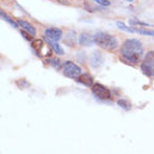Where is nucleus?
<instances>
[{"label": "nucleus", "mask_w": 154, "mask_h": 154, "mask_svg": "<svg viewBox=\"0 0 154 154\" xmlns=\"http://www.w3.org/2000/svg\"><path fill=\"white\" fill-rule=\"evenodd\" d=\"M17 23H18V25H19V27L21 28V29H23V30H26L28 31L29 34H31L32 36H35L36 35V29L32 26H31L30 23H27V21H25V20H17Z\"/></svg>", "instance_id": "nucleus-11"}, {"label": "nucleus", "mask_w": 154, "mask_h": 154, "mask_svg": "<svg viewBox=\"0 0 154 154\" xmlns=\"http://www.w3.org/2000/svg\"><path fill=\"white\" fill-rule=\"evenodd\" d=\"M135 32L137 34H141V35H146L151 36V37H154V30H149V29H140V28H134Z\"/></svg>", "instance_id": "nucleus-15"}, {"label": "nucleus", "mask_w": 154, "mask_h": 154, "mask_svg": "<svg viewBox=\"0 0 154 154\" xmlns=\"http://www.w3.org/2000/svg\"><path fill=\"white\" fill-rule=\"evenodd\" d=\"M45 39H46V42L48 44V46L51 47V49L54 50L55 54L59 55V56L64 55V49H63V47L60 46L59 44H57L56 40H53V39L48 38V37H46V36H45Z\"/></svg>", "instance_id": "nucleus-8"}, {"label": "nucleus", "mask_w": 154, "mask_h": 154, "mask_svg": "<svg viewBox=\"0 0 154 154\" xmlns=\"http://www.w3.org/2000/svg\"><path fill=\"white\" fill-rule=\"evenodd\" d=\"M94 44L98 45L102 47L103 49L112 51V50L116 49L119 46L117 39L114 36L109 35L107 32H97L94 35Z\"/></svg>", "instance_id": "nucleus-2"}, {"label": "nucleus", "mask_w": 154, "mask_h": 154, "mask_svg": "<svg viewBox=\"0 0 154 154\" xmlns=\"http://www.w3.org/2000/svg\"><path fill=\"white\" fill-rule=\"evenodd\" d=\"M117 105H119V106H121L122 108H124V109H126V111L131 109V104L128 103V100H123V98L117 100Z\"/></svg>", "instance_id": "nucleus-16"}, {"label": "nucleus", "mask_w": 154, "mask_h": 154, "mask_svg": "<svg viewBox=\"0 0 154 154\" xmlns=\"http://www.w3.org/2000/svg\"><path fill=\"white\" fill-rule=\"evenodd\" d=\"M59 62H60L59 59H50L49 64H51L55 68H59V66H60V63H59Z\"/></svg>", "instance_id": "nucleus-19"}, {"label": "nucleus", "mask_w": 154, "mask_h": 154, "mask_svg": "<svg viewBox=\"0 0 154 154\" xmlns=\"http://www.w3.org/2000/svg\"><path fill=\"white\" fill-rule=\"evenodd\" d=\"M76 81L79 83V84H83L85 86H88V87H92L93 85V77L89 75V74L85 73V74H81L79 76L76 78Z\"/></svg>", "instance_id": "nucleus-9"}, {"label": "nucleus", "mask_w": 154, "mask_h": 154, "mask_svg": "<svg viewBox=\"0 0 154 154\" xmlns=\"http://www.w3.org/2000/svg\"><path fill=\"white\" fill-rule=\"evenodd\" d=\"M116 26H117L119 29H121V30L127 31V32H135L134 28L128 27V26H126V25L124 23H122V21H117V23H116Z\"/></svg>", "instance_id": "nucleus-14"}, {"label": "nucleus", "mask_w": 154, "mask_h": 154, "mask_svg": "<svg viewBox=\"0 0 154 154\" xmlns=\"http://www.w3.org/2000/svg\"><path fill=\"white\" fill-rule=\"evenodd\" d=\"M92 92H93V94L98 98V100H112V94H111V91H109L107 87H105L104 85L98 84V83L94 84L92 86Z\"/></svg>", "instance_id": "nucleus-5"}, {"label": "nucleus", "mask_w": 154, "mask_h": 154, "mask_svg": "<svg viewBox=\"0 0 154 154\" xmlns=\"http://www.w3.org/2000/svg\"><path fill=\"white\" fill-rule=\"evenodd\" d=\"M1 18H2L4 20H6L8 23H10V25H11L14 28H18V27H19L18 23H17V21H15V20H12L11 18H10V17H9L8 15H6L4 11H1Z\"/></svg>", "instance_id": "nucleus-13"}, {"label": "nucleus", "mask_w": 154, "mask_h": 154, "mask_svg": "<svg viewBox=\"0 0 154 154\" xmlns=\"http://www.w3.org/2000/svg\"><path fill=\"white\" fill-rule=\"evenodd\" d=\"M103 62H104V58H103V56H102L100 51H97V50L92 53L91 56H89V63H91L92 67H94V68L100 67L103 65Z\"/></svg>", "instance_id": "nucleus-7"}, {"label": "nucleus", "mask_w": 154, "mask_h": 154, "mask_svg": "<svg viewBox=\"0 0 154 154\" xmlns=\"http://www.w3.org/2000/svg\"><path fill=\"white\" fill-rule=\"evenodd\" d=\"M143 55L142 42L137 39H126L121 47V56L130 64H137Z\"/></svg>", "instance_id": "nucleus-1"}, {"label": "nucleus", "mask_w": 154, "mask_h": 154, "mask_svg": "<svg viewBox=\"0 0 154 154\" xmlns=\"http://www.w3.org/2000/svg\"><path fill=\"white\" fill-rule=\"evenodd\" d=\"M141 70L147 77L154 76V51H147L144 60L141 64Z\"/></svg>", "instance_id": "nucleus-3"}, {"label": "nucleus", "mask_w": 154, "mask_h": 154, "mask_svg": "<svg viewBox=\"0 0 154 154\" xmlns=\"http://www.w3.org/2000/svg\"><path fill=\"white\" fill-rule=\"evenodd\" d=\"M78 42H79V45H81V46H91V45H93V42H94V36L83 32V34L79 36Z\"/></svg>", "instance_id": "nucleus-10"}, {"label": "nucleus", "mask_w": 154, "mask_h": 154, "mask_svg": "<svg viewBox=\"0 0 154 154\" xmlns=\"http://www.w3.org/2000/svg\"><path fill=\"white\" fill-rule=\"evenodd\" d=\"M63 74L68 78H77L82 73V68L75 63L67 60L63 65Z\"/></svg>", "instance_id": "nucleus-4"}, {"label": "nucleus", "mask_w": 154, "mask_h": 154, "mask_svg": "<svg viewBox=\"0 0 154 154\" xmlns=\"http://www.w3.org/2000/svg\"><path fill=\"white\" fill-rule=\"evenodd\" d=\"M94 1H96L97 4H100V6H105V7L109 6V4H111L108 0H94Z\"/></svg>", "instance_id": "nucleus-20"}, {"label": "nucleus", "mask_w": 154, "mask_h": 154, "mask_svg": "<svg viewBox=\"0 0 154 154\" xmlns=\"http://www.w3.org/2000/svg\"><path fill=\"white\" fill-rule=\"evenodd\" d=\"M125 1H127V2H132V1H134V0H125Z\"/></svg>", "instance_id": "nucleus-21"}, {"label": "nucleus", "mask_w": 154, "mask_h": 154, "mask_svg": "<svg viewBox=\"0 0 154 154\" xmlns=\"http://www.w3.org/2000/svg\"><path fill=\"white\" fill-rule=\"evenodd\" d=\"M21 36H23V38L27 39L28 42H32V35H31V34H29L28 31H26V30H21Z\"/></svg>", "instance_id": "nucleus-18"}, {"label": "nucleus", "mask_w": 154, "mask_h": 154, "mask_svg": "<svg viewBox=\"0 0 154 154\" xmlns=\"http://www.w3.org/2000/svg\"><path fill=\"white\" fill-rule=\"evenodd\" d=\"M44 46H45V44H44V42H42V39H35V40L31 42L32 49L35 50L38 55H40V51H42V49L44 48Z\"/></svg>", "instance_id": "nucleus-12"}, {"label": "nucleus", "mask_w": 154, "mask_h": 154, "mask_svg": "<svg viewBox=\"0 0 154 154\" xmlns=\"http://www.w3.org/2000/svg\"><path fill=\"white\" fill-rule=\"evenodd\" d=\"M130 25H131V26H134V25H140V26H144V27H149V26H151L150 23H142V21H140V20H135V19L130 20Z\"/></svg>", "instance_id": "nucleus-17"}, {"label": "nucleus", "mask_w": 154, "mask_h": 154, "mask_svg": "<svg viewBox=\"0 0 154 154\" xmlns=\"http://www.w3.org/2000/svg\"><path fill=\"white\" fill-rule=\"evenodd\" d=\"M44 35L46 36V37H48V38L53 39V40L58 42V40L63 37V31L60 30L59 28L50 27V28H46V29H45Z\"/></svg>", "instance_id": "nucleus-6"}]
</instances>
